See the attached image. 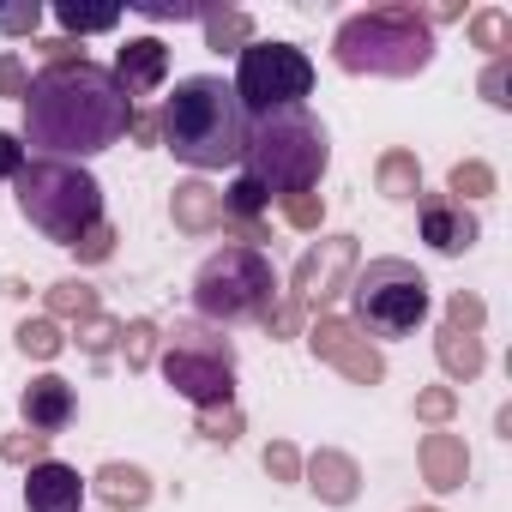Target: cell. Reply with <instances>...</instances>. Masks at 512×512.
Listing matches in <instances>:
<instances>
[{"instance_id": "cell-1", "label": "cell", "mask_w": 512, "mask_h": 512, "mask_svg": "<svg viewBox=\"0 0 512 512\" xmlns=\"http://www.w3.org/2000/svg\"><path fill=\"white\" fill-rule=\"evenodd\" d=\"M133 121V103L127 91L115 85L109 67H43L31 79V97H25V145H37L43 157H97L109 151Z\"/></svg>"}, {"instance_id": "cell-2", "label": "cell", "mask_w": 512, "mask_h": 512, "mask_svg": "<svg viewBox=\"0 0 512 512\" xmlns=\"http://www.w3.org/2000/svg\"><path fill=\"white\" fill-rule=\"evenodd\" d=\"M157 139L187 163V169H223L241 163L247 145V109L235 103V85L217 73H193L169 91L157 115Z\"/></svg>"}, {"instance_id": "cell-3", "label": "cell", "mask_w": 512, "mask_h": 512, "mask_svg": "<svg viewBox=\"0 0 512 512\" xmlns=\"http://www.w3.org/2000/svg\"><path fill=\"white\" fill-rule=\"evenodd\" d=\"M332 61L356 79H416L434 61V25L422 19V7H368L350 13L332 37Z\"/></svg>"}, {"instance_id": "cell-4", "label": "cell", "mask_w": 512, "mask_h": 512, "mask_svg": "<svg viewBox=\"0 0 512 512\" xmlns=\"http://www.w3.org/2000/svg\"><path fill=\"white\" fill-rule=\"evenodd\" d=\"M241 175H253L266 193L290 199V193H314L326 163H332V139L308 109H272V115H253L247 145H241Z\"/></svg>"}, {"instance_id": "cell-5", "label": "cell", "mask_w": 512, "mask_h": 512, "mask_svg": "<svg viewBox=\"0 0 512 512\" xmlns=\"http://www.w3.org/2000/svg\"><path fill=\"white\" fill-rule=\"evenodd\" d=\"M13 199H19V217L43 241H61V247H73L91 223H103L97 175L79 169V163H61V157H31L13 175Z\"/></svg>"}, {"instance_id": "cell-6", "label": "cell", "mask_w": 512, "mask_h": 512, "mask_svg": "<svg viewBox=\"0 0 512 512\" xmlns=\"http://www.w3.org/2000/svg\"><path fill=\"white\" fill-rule=\"evenodd\" d=\"M278 302V266L266 247H217L205 253V266L193 272V308L205 326H241V320H266Z\"/></svg>"}, {"instance_id": "cell-7", "label": "cell", "mask_w": 512, "mask_h": 512, "mask_svg": "<svg viewBox=\"0 0 512 512\" xmlns=\"http://www.w3.org/2000/svg\"><path fill=\"white\" fill-rule=\"evenodd\" d=\"M163 380H169L193 410H223V404H235V344L223 338V326L175 320V332L163 338Z\"/></svg>"}, {"instance_id": "cell-8", "label": "cell", "mask_w": 512, "mask_h": 512, "mask_svg": "<svg viewBox=\"0 0 512 512\" xmlns=\"http://www.w3.org/2000/svg\"><path fill=\"white\" fill-rule=\"evenodd\" d=\"M350 302H356L350 326L368 332V338H410L428 320V308H434L428 278L410 260H368V266H356Z\"/></svg>"}, {"instance_id": "cell-9", "label": "cell", "mask_w": 512, "mask_h": 512, "mask_svg": "<svg viewBox=\"0 0 512 512\" xmlns=\"http://www.w3.org/2000/svg\"><path fill=\"white\" fill-rule=\"evenodd\" d=\"M314 91V61L296 43H260L253 37L235 67V103L247 115H272V109H302Z\"/></svg>"}, {"instance_id": "cell-10", "label": "cell", "mask_w": 512, "mask_h": 512, "mask_svg": "<svg viewBox=\"0 0 512 512\" xmlns=\"http://www.w3.org/2000/svg\"><path fill=\"white\" fill-rule=\"evenodd\" d=\"M350 278H356V235H326L320 247L302 253V266L290 278V302L302 314L308 308H326V302H338L350 290Z\"/></svg>"}, {"instance_id": "cell-11", "label": "cell", "mask_w": 512, "mask_h": 512, "mask_svg": "<svg viewBox=\"0 0 512 512\" xmlns=\"http://www.w3.org/2000/svg\"><path fill=\"white\" fill-rule=\"evenodd\" d=\"M308 350H314L320 362H332V368H338L344 380H356V386H380V380H386V356H380L350 320H338V314H320V320H314Z\"/></svg>"}, {"instance_id": "cell-12", "label": "cell", "mask_w": 512, "mask_h": 512, "mask_svg": "<svg viewBox=\"0 0 512 512\" xmlns=\"http://www.w3.org/2000/svg\"><path fill=\"white\" fill-rule=\"evenodd\" d=\"M416 223H422V241H428L434 253H470V247L482 241L476 211L458 205L452 193H428V199L416 205Z\"/></svg>"}, {"instance_id": "cell-13", "label": "cell", "mask_w": 512, "mask_h": 512, "mask_svg": "<svg viewBox=\"0 0 512 512\" xmlns=\"http://www.w3.org/2000/svg\"><path fill=\"white\" fill-rule=\"evenodd\" d=\"M19 416H25V428H31V434L55 440V434L79 416V392H73L61 374H37V380L19 392Z\"/></svg>"}, {"instance_id": "cell-14", "label": "cell", "mask_w": 512, "mask_h": 512, "mask_svg": "<svg viewBox=\"0 0 512 512\" xmlns=\"http://www.w3.org/2000/svg\"><path fill=\"white\" fill-rule=\"evenodd\" d=\"M109 73H115V85L127 91V103H133V97H151V91L169 79V49H163L157 37H127V43L115 49V67H109Z\"/></svg>"}, {"instance_id": "cell-15", "label": "cell", "mask_w": 512, "mask_h": 512, "mask_svg": "<svg viewBox=\"0 0 512 512\" xmlns=\"http://www.w3.org/2000/svg\"><path fill=\"white\" fill-rule=\"evenodd\" d=\"M25 506H31V512H79V506H85L79 470L61 464V458L31 464V476H25Z\"/></svg>"}, {"instance_id": "cell-16", "label": "cell", "mask_w": 512, "mask_h": 512, "mask_svg": "<svg viewBox=\"0 0 512 512\" xmlns=\"http://www.w3.org/2000/svg\"><path fill=\"white\" fill-rule=\"evenodd\" d=\"M302 476H308V488H314L326 506H350V500L362 494V464H356L350 452H338V446H320L314 458H302Z\"/></svg>"}, {"instance_id": "cell-17", "label": "cell", "mask_w": 512, "mask_h": 512, "mask_svg": "<svg viewBox=\"0 0 512 512\" xmlns=\"http://www.w3.org/2000/svg\"><path fill=\"white\" fill-rule=\"evenodd\" d=\"M416 464H422V482H428L434 494H452V488L470 482V452H464L458 434H422Z\"/></svg>"}, {"instance_id": "cell-18", "label": "cell", "mask_w": 512, "mask_h": 512, "mask_svg": "<svg viewBox=\"0 0 512 512\" xmlns=\"http://www.w3.org/2000/svg\"><path fill=\"white\" fill-rule=\"evenodd\" d=\"M169 217H175L181 235H211V229H223V199H217V187H205V181H175Z\"/></svg>"}, {"instance_id": "cell-19", "label": "cell", "mask_w": 512, "mask_h": 512, "mask_svg": "<svg viewBox=\"0 0 512 512\" xmlns=\"http://www.w3.org/2000/svg\"><path fill=\"white\" fill-rule=\"evenodd\" d=\"M91 494L103 500V506H115V512H139V506H151V476L139 470V464H103L97 476H91Z\"/></svg>"}, {"instance_id": "cell-20", "label": "cell", "mask_w": 512, "mask_h": 512, "mask_svg": "<svg viewBox=\"0 0 512 512\" xmlns=\"http://www.w3.org/2000/svg\"><path fill=\"white\" fill-rule=\"evenodd\" d=\"M374 187H380L386 199H416V193H422V163H416V151H404V145L380 151V163H374Z\"/></svg>"}, {"instance_id": "cell-21", "label": "cell", "mask_w": 512, "mask_h": 512, "mask_svg": "<svg viewBox=\"0 0 512 512\" xmlns=\"http://www.w3.org/2000/svg\"><path fill=\"white\" fill-rule=\"evenodd\" d=\"M434 356H440V368L452 374V380H476L482 374V338H470V332H452V326H440V338H434Z\"/></svg>"}, {"instance_id": "cell-22", "label": "cell", "mask_w": 512, "mask_h": 512, "mask_svg": "<svg viewBox=\"0 0 512 512\" xmlns=\"http://www.w3.org/2000/svg\"><path fill=\"white\" fill-rule=\"evenodd\" d=\"M217 199H223V223H260V211L272 205V193L253 181V175H235Z\"/></svg>"}, {"instance_id": "cell-23", "label": "cell", "mask_w": 512, "mask_h": 512, "mask_svg": "<svg viewBox=\"0 0 512 512\" xmlns=\"http://www.w3.org/2000/svg\"><path fill=\"white\" fill-rule=\"evenodd\" d=\"M91 314H103V308H97V290H91L85 278H61V284L49 290V320H55V326H61V320L79 326V320H91Z\"/></svg>"}, {"instance_id": "cell-24", "label": "cell", "mask_w": 512, "mask_h": 512, "mask_svg": "<svg viewBox=\"0 0 512 512\" xmlns=\"http://www.w3.org/2000/svg\"><path fill=\"white\" fill-rule=\"evenodd\" d=\"M199 25H205V49H217V55H223V49H235V55H241V49L253 43V19H247V13H235V7H229V13H205Z\"/></svg>"}, {"instance_id": "cell-25", "label": "cell", "mask_w": 512, "mask_h": 512, "mask_svg": "<svg viewBox=\"0 0 512 512\" xmlns=\"http://www.w3.org/2000/svg\"><path fill=\"white\" fill-rule=\"evenodd\" d=\"M13 338H19V350H25V356H37V362H55V356L67 350V332H61V326H55L49 314H37V320H25V326H19Z\"/></svg>"}, {"instance_id": "cell-26", "label": "cell", "mask_w": 512, "mask_h": 512, "mask_svg": "<svg viewBox=\"0 0 512 512\" xmlns=\"http://www.w3.org/2000/svg\"><path fill=\"white\" fill-rule=\"evenodd\" d=\"M470 43L476 49H488L494 61L512 49V19L500 13V7H482V13H470Z\"/></svg>"}, {"instance_id": "cell-27", "label": "cell", "mask_w": 512, "mask_h": 512, "mask_svg": "<svg viewBox=\"0 0 512 512\" xmlns=\"http://www.w3.org/2000/svg\"><path fill=\"white\" fill-rule=\"evenodd\" d=\"M500 181H494V169L488 163H476V157H464V163H452V175H446V193L464 205V199H488Z\"/></svg>"}, {"instance_id": "cell-28", "label": "cell", "mask_w": 512, "mask_h": 512, "mask_svg": "<svg viewBox=\"0 0 512 512\" xmlns=\"http://www.w3.org/2000/svg\"><path fill=\"white\" fill-rule=\"evenodd\" d=\"M157 344H163L157 320H127V326H121V356H127V368H133V374H139V368H151Z\"/></svg>"}, {"instance_id": "cell-29", "label": "cell", "mask_w": 512, "mask_h": 512, "mask_svg": "<svg viewBox=\"0 0 512 512\" xmlns=\"http://www.w3.org/2000/svg\"><path fill=\"white\" fill-rule=\"evenodd\" d=\"M55 19H61L73 37H97V31H115V25H121V13H115V7H97V13H91V7H79V0H61Z\"/></svg>"}, {"instance_id": "cell-30", "label": "cell", "mask_w": 512, "mask_h": 512, "mask_svg": "<svg viewBox=\"0 0 512 512\" xmlns=\"http://www.w3.org/2000/svg\"><path fill=\"white\" fill-rule=\"evenodd\" d=\"M199 440H211V446H235L241 440V428H247V416L235 410V404H223V410H199Z\"/></svg>"}, {"instance_id": "cell-31", "label": "cell", "mask_w": 512, "mask_h": 512, "mask_svg": "<svg viewBox=\"0 0 512 512\" xmlns=\"http://www.w3.org/2000/svg\"><path fill=\"white\" fill-rule=\"evenodd\" d=\"M115 344H121V320H109V314L79 320V350H85V356H109Z\"/></svg>"}, {"instance_id": "cell-32", "label": "cell", "mask_w": 512, "mask_h": 512, "mask_svg": "<svg viewBox=\"0 0 512 512\" xmlns=\"http://www.w3.org/2000/svg\"><path fill=\"white\" fill-rule=\"evenodd\" d=\"M416 416L434 422V428H446V422L458 416V392H452V386H422V392H416Z\"/></svg>"}, {"instance_id": "cell-33", "label": "cell", "mask_w": 512, "mask_h": 512, "mask_svg": "<svg viewBox=\"0 0 512 512\" xmlns=\"http://www.w3.org/2000/svg\"><path fill=\"white\" fill-rule=\"evenodd\" d=\"M73 253H79V266H103L109 253H115V223L103 217V223H91L79 241H73Z\"/></svg>"}, {"instance_id": "cell-34", "label": "cell", "mask_w": 512, "mask_h": 512, "mask_svg": "<svg viewBox=\"0 0 512 512\" xmlns=\"http://www.w3.org/2000/svg\"><path fill=\"white\" fill-rule=\"evenodd\" d=\"M0 458L31 470V464H43V458H49V440H43V434H31V428H25V434H7V440H0Z\"/></svg>"}, {"instance_id": "cell-35", "label": "cell", "mask_w": 512, "mask_h": 512, "mask_svg": "<svg viewBox=\"0 0 512 512\" xmlns=\"http://www.w3.org/2000/svg\"><path fill=\"white\" fill-rule=\"evenodd\" d=\"M284 223L290 229H320L326 223V199L320 193H290L284 199Z\"/></svg>"}, {"instance_id": "cell-36", "label": "cell", "mask_w": 512, "mask_h": 512, "mask_svg": "<svg viewBox=\"0 0 512 512\" xmlns=\"http://www.w3.org/2000/svg\"><path fill=\"white\" fill-rule=\"evenodd\" d=\"M482 103L512 109V61H506V55H500V61H488V73H482Z\"/></svg>"}, {"instance_id": "cell-37", "label": "cell", "mask_w": 512, "mask_h": 512, "mask_svg": "<svg viewBox=\"0 0 512 512\" xmlns=\"http://www.w3.org/2000/svg\"><path fill=\"white\" fill-rule=\"evenodd\" d=\"M482 320H488V308H482L476 296H464V290H458V296L446 302V326H452V332H470V338H476V332H482Z\"/></svg>"}, {"instance_id": "cell-38", "label": "cell", "mask_w": 512, "mask_h": 512, "mask_svg": "<svg viewBox=\"0 0 512 512\" xmlns=\"http://www.w3.org/2000/svg\"><path fill=\"white\" fill-rule=\"evenodd\" d=\"M266 476H272V482H302V452H296L290 440H272V446H266Z\"/></svg>"}, {"instance_id": "cell-39", "label": "cell", "mask_w": 512, "mask_h": 512, "mask_svg": "<svg viewBox=\"0 0 512 512\" xmlns=\"http://www.w3.org/2000/svg\"><path fill=\"white\" fill-rule=\"evenodd\" d=\"M0 97H13V103H25L31 97V73H25V61L7 49V55H0Z\"/></svg>"}, {"instance_id": "cell-40", "label": "cell", "mask_w": 512, "mask_h": 512, "mask_svg": "<svg viewBox=\"0 0 512 512\" xmlns=\"http://www.w3.org/2000/svg\"><path fill=\"white\" fill-rule=\"evenodd\" d=\"M25 163H31V157H25V139L0 127V181H13V175H19Z\"/></svg>"}, {"instance_id": "cell-41", "label": "cell", "mask_w": 512, "mask_h": 512, "mask_svg": "<svg viewBox=\"0 0 512 512\" xmlns=\"http://www.w3.org/2000/svg\"><path fill=\"white\" fill-rule=\"evenodd\" d=\"M37 49H43V61H49V67H79V61H85V49H79L73 37H55V43H37Z\"/></svg>"}, {"instance_id": "cell-42", "label": "cell", "mask_w": 512, "mask_h": 512, "mask_svg": "<svg viewBox=\"0 0 512 512\" xmlns=\"http://www.w3.org/2000/svg\"><path fill=\"white\" fill-rule=\"evenodd\" d=\"M37 0H31V7H7V13H0V31H7V37H25V31H37Z\"/></svg>"}, {"instance_id": "cell-43", "label": "cell", "mask_w": 512, "mask_h": 512, "mask_svg": "<svg viewBox=\"0 0 512 512\" xmlns=\"http://www.w3.org/2000/svg\"><path fill=\"white\" fill-rule=\"evenodd\" d=\"M127 133H133L139 145H157V115H133V121H127Z\"/></svg>"}, {"instance_id": "cell-44", "label": "cell", "mask_w": 512, "mask_h": 512, "mask_svg": "<svg viewBox=\"0 0 512 512\" xmlns=\"http://www.w3.org/2000/svg\"><path fill=\"white\" fill-rule=\"evenodd\" d=\"M410 512H440V506H410Z\"/></svg>"}]
</instances>
